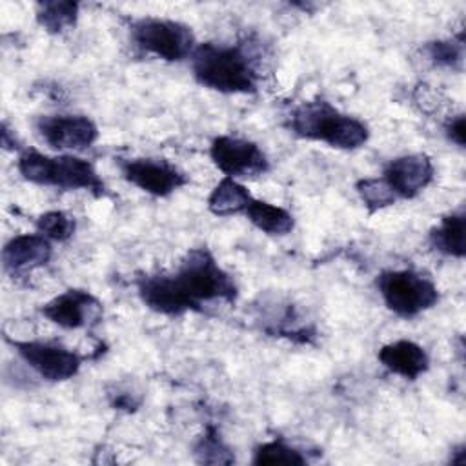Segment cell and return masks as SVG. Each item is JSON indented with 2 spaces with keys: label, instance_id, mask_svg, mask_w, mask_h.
I'll list each match as a JSON object with an SVG mask.
<instances>
[{
  "label": "cell",
  "instance_id": "18",
  "mask_svg": "<svg viewBox=\"0 0 466 466\" xmlns=\"http://www.w3.org/2000/svg\"><path fill=\"white\" fill-rule=\"evenodd\" d=\"M244 217L253 228L269 237H286L295 229V218L286 208L262 198H253L244 211Z\"/></svg>",
  "mask_w": 466,
  "mask_h": 466
},
{
  "label": "cell",
  "instance_id": "14",
  "mask_svg": "<svg viewBox=\"0 0 466 466\" xmlns=\"http://www.w3.org/2000/svg\"><path fill=\"white\" fill-rule=\"evenodd\" d=\"M53 255V242L38 231L20 233L9 238L2 249L4 269L11 275H27L47 266Z\"/></svg>",
  "mask_w": 466,
  "mask_h": 466
},
{
  "label": "cell",
  "instance_id": "17",
  "mask_svg": "<svg viewBox=\"0 0 466 466\" xmlns=\"http://www.w3.org/2000/svg\"><path fill=\"white\" fill-rule=\"evenodd\" d=\"M255 197L251 191L237 178L222 177L218 184L208 195V211L215 217H233L244 215L248 206Z\"/></svg>",
  "mask_w": 466,
  "mask_h": 466
},
{
  "label": "cell",
  "instance_id": "1",
  "mask_svg": "<svg viewBox=\"0 0 466 466\" xmlns=\"http://www.w3.org/2000/svg\"><path fill=\"white\" fill-rule=\"evenodd\" d=\"M146 306L166 317L184 313H200L206 304L222 300L233 304L238 297V286L233 275L224 269L206 246L191 248L178 260L175 271L151 273L144 286Z\"/></svg>",
  "mask_w": 466,
  "mask_h": 466
},
{
  "label": "cell",
  "instance_id": "10",
  "mask_svg": "<svg viewBox=\"0 0 466 466\" xmlns=\"http://www.w3.org/2000/svg\"><path fill=\"white\" fill-rule=\"evenodd\" d=\"M38 137L58 153H82L98 140V126L87 115L55 113L35 120Z\"/></svg>",
  "mask_w": 466,
  "mask_h": 466
},
{
  "label": "cell",
  "instance_id": "5",
  "mask_svg": "<svg viewBox=\"0 0 466 466\" xmlns=\"http://www.w3.org/2000/svg\"><path fill=\"white\" fill-rule=\"evenodd\" d=\"M384 306L400 319H415L437 306L441 293L437 284L417 269H386L375 279Z\"/></svg>",
  "mask_w": 466,
  "mask_h": 466
},
{
  "label": "cell",
  "instance_id": "8",
  "mask_svg": "<svg viewBox=\"0 0 466 466\" xmlns=\"http://www.w3.org/2000/svg\"><path fill=\"white\" fill-rule=\"evenodd\" d=\"M115 164L127 184L157 198H166L189 182L187 175L166 158L118 157L115 158Z\"/></svg>",
  "mask_w": 466,
  "mask_h": 466
},
{
  "label": "cell",
  "instance_id": "9",
  "mask_svg": "<svg viewBox=\"0 0 466 466\" xmlns=\"http://www.w3.org/2000/svg\"><path fill=\"white\" fill-rule=\"evenodd\" d=\"M209 158L213 166L231 178H251L269 171V158L264 149L244 137L218 135L209 144Z\"/></svg>",
  "mask_w": 466,
  "mask_h": 466
},
{
  "label": "cell",
  "instance_id": "3",
  "mask_svg": "<svg viewBox=\"0 0 466 466\" xmlns=\"http://www.w3.org/2000/svg\"><path fill=\"white\" fill-rule=\"evenodd\" d=\"M288 129L304 140L333 149L353 151L370 140V127L360 118L340 111L324 98L304 100L288 113Z\"/></svg>",
  "mask_w": 466,
  "mask_h": 466
},
{
  "label": "cell",
  "instance_id": "21",
  "mask_svg": "<svg viewBox=\"0 0 466 466\" xmlns=\"http://www.w3.org/2000/svg\"><path fill=\"white\" fill-rule=\"evenodd\" d=\"M253 464L268 466V464H308V457L297 446L286 442L284 439L277 437L266 442H260L253 450Z\"/></svg>",
  "mask_w": 466,
  "mask_h": 466
},
{
  "label": "cell",
  "instance_id": "11",
  "mask_svg": "<svg viewBox=\"0 0 466 466\" xmlns=\"http://www.w3.org/2000/svg\"><path fill=\"white\" fill-rule=\"evenodd\" d=\"M40 313L64 329L91 328L102 319V302L87 289L69 288L47 300Z\"/></svg>",
  "mask_w": 466,
  "mask_h": 466
},
{
  "label": "cell",
  "instance_id": "25",
  "mask_svg": "<svg viewBox=\"0 0 466 466\" xmlns=\"http://www.w3.org/2000/svg\"><path fill=\"white\" fill-rule=\"evenodd\" d=\"M444 135L450 142H453L457 147H464L466 144V120L464 115H453L444 124Z\"/></svg>",
  "mask_w": 466,
  "mask_h": 466
},
{
  "label": "cell",
  "instance_id": "22",
  "mask_svg": "<svg viewBox=\"0 0 466 466\" xmlns=\"http://www.w3.org/2000/svg\"><path fill=\"white\" fill-rule=\"evenodd\" d=\"M422 51L431 64L451 71H461L464 64V33L461 31L451 38L431 40L424 44Z\"/></svg>",
  "mask_w": 466,
  "mask_h": 466
},
{
  "label": "cell",
  "instance_id": "4",
  "mask_svg": "<svg viewBox=\"0 0 466 466\" xmlns=\"http://www.w3.org/2000/svg\"><path fill=\"white\" fill-rule=\"evenodd\" d=\"M16 169L24 180L36 186L62 191H87L95 198L109 195V189L93 162L75 153L46 155L38 149L24 147L18 153Z\"/></svg>",
  "mask_w": 466,
  "mask_h": 466
},
{
  "label": "cell",
  "instance_id": "27",
  "mask_svg": "<svg viewBox=\"0 0 466 466\" xmlns=\"http://www.w3.org/2000/svg\"><path fill=\"white\" fill-rule=\"evenodd\" d=\"M0 135H2V147H4L5 151H18V153H20V151L24 149V147L20 146V142H18L15 131L9 129L7 122H2V131H0Z\"/></svg>",
  "mask_w": 466,
  "mask_h": 466
},
{
  "label": "cell",
  "instance_id": "19",
  "mask_svg": "<svg viewBox=\"0 0 466 466\" xmlns=\"http://www.w3.org/2000/svg\"><path fill=\"white\" fill-rule=\"evenodd\" d=\"M80 4L62 0H44L36 4V24L49 35H62L71 31L78 22Z\"/></svg>",
  "mask_w": 466,
  "mask_h": 466
},
{
  "label": "cell",
  "instance_id": "26",
  "mask_svg": "<svg viewBox=\"0 0 466 466\" xmlns=\"http://www.w3.org/2000/svg\"><path fill=\"white\" fill-rule=\"evenodd\" d=\"M111 406L115 410H122V411L131 413L140 406V397H137L129 390H116L115 393H111Z\"/></svg>",
  "mask_w": 466,
  "mask_h": 466
},
{
  "label": "cell",
  "instance_id": "12",
  "mask_svg": "<svg viewBox=\"0 0 466 466\" xmlns=\"http://www.w3.org/2000/svg\"><path fill=\"white\" fill-rule=\"evenodd\" d=\"M435 177V167L426 153H408L388 160L382 167V178L395 193L397 200L419 197Z\"/></svg>",
  "mask_w": 466,
  "mask_h": 466
},
{
  "label": "cell",
  "instance_id": "2",
  "mask_svg": "<svg viewBox=\"0 0 466 466\" xmlns=\"http://www.w3.org/2000/svg\"><path fill=\"white\" fill-rule=\"evenodd\" d=\"M197 84L222 95H253L258 89L255 58L242 44H197L191 58Z\"/></svg>",
  "mask_w": 466,
  "mask_h": 466
},
{
  "label": "cell",
  "instance_id": "16",
  "mask_svg": "<svg viewBox=\"0 0 466 466\" xmlns=\"http://www.w3.org/2000/svg\"><path fill=\"white\" fill-rule=\"evenodd\" d=\"M466 213L464 209L450 211L441 217L439 224H435L428 233L430 246L446 257L464 258L466 255Z\"/></svg>",
  "mask_w": 466,
  "mask_h": 466
},
{
  "label": "cell",
  "instance_id": "24",
  "mask_svg": "<svg viewBox=\"0 0 466 466\" xmlns=\"http://www.w3.org/2000/svg\"><path fill=\"white\" fill-rule=\"evenodd\" d=\"M35 229L51 242H66L76 231V220L66 211L51 209L35 218Z\"/></svg>",
  "mask_w": 466,
  "mask_h": 466
},
{
  "label": "cell",
  "instance_id": "23",
  "mask_svg": "<svg viewBox=\"0 0 466 466\" xmlns=\"http://www.w3.org/2000/svg\"><path fill=\"white\" fill-rule=\"evenodd\" d=\"M355 191L370 215L382 211L397 202L395 193L390 189V186L382 177L359 178L355 182Z\"/></svg>",
  "mask_w": 466,
  "mask_h": 466
},
{
  "label": "cell",
  "instance_id": "6",
  "mask_svg": "<svg viewBox=\"0 0 466 466\" xmlns=\"http://www.w3.org/2000/svg\"><path fill=\"white\" fill-rule=\"evenodd\" d=\"M131 42L146 55L164 62H182L191 58L197 38L193 29L178 20L140 16L129 24Z\"/></svg>",
  "mask_w": 466,
  "mask_h": 466
},
{
  "label": "cell",
  "instance_id": "7",
  "mask_svg": "<svg viewBox=\"0 0 466 466\" xmlns=\"http://www.w3.org/2000/svg\"><path fill=\"white\" fill-rule=\"evenodd\" d=\"M16 355L44 380L66 382L78 375L86 357L51 340H18L5 337Z\"/></svg>",
  "mask_w": 466,
  "mask_h": 466
},
{
  "label": "cell",
  "instance_id": "13",
  "mask_svg": "<svg viewBox=\"0 0 466 466\" xmlns=\"http://www.w3.org/2000/svg\"><path fill=\"white\" fill-rule=\"evenodd\" d=\"M255 309L260 329L269 337L288 339L297 344H311L317 337L315 326L306 322L291 302L262 300Z\"/></svg>",
  "mask_w": 466,
  "mask_h": 466
},
{
  "label": "cell",
  "instance_id": "15",
  "mask_svg": "<svg viewBox=\"0 0 466 466\" xmlns=\"http://www.w3.org/2000/svg\"><path fill=\"white\" fill-rule=\"evenodd\" d=\"M377 360L393 375L406 380H417L430 370L428 351L415 340L399 339L380 346Z\"/></svg>",
  "mask_w": 466,
  "mask_h": 466
},
{
  "label": "cell",
  "instance_id": "20",
  "mask_svg": "<svg viewBox=\"0 0 466 466\" xmlns=\"http://www.w3.org/2000/svg\"><path fill=\"white\" fill-rule=\"evenodd\" d=\"M193 457L200 464H231L235 462L233 450L222 439L217 426L208 424L193 444Z\"/></svg>",
  "mask_w": 466,
  "mask_h": 466
}]
</instances>
